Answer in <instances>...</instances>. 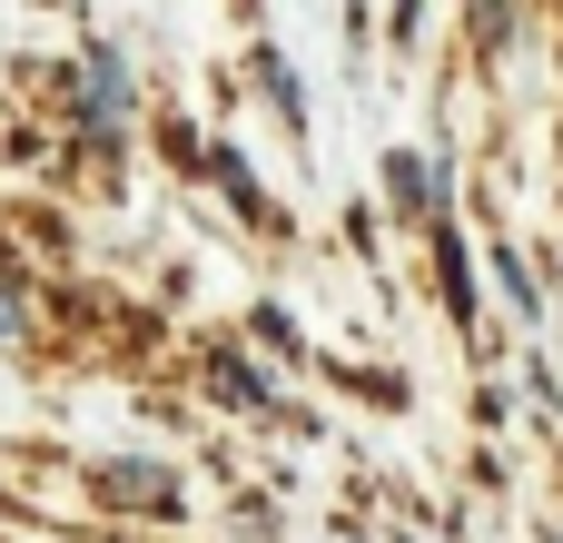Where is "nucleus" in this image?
<instances>
[{
  "label": "nucleus",
  "mask_w": 563,
  "mask_h": 543,
  "mask_svg": "<svg viewBox=\"0 0 563 543\" xmlns=\"http://www.w3.org/2000/svg\"><path fill=\"white\" fill-rule=\"evenodd\" d=\"M257 69H267V89H277V109H287V119H297V109H307V99H297V79H287V59H277V49H267V59H257Z\"/></svg>",
  "instance_id": "obj_2"
},
{
  "label": "nucleus",
  "mask_w": 563,
  "mask_h": 543,
  "mask_svg": "<svg viewBox=\"0 0 563 543\" xmlns=\"http://www.w3.org/2000/svg\"><path fill=\"white\" fill-rule=\"evenodd\" d=\"M79 89H89V119H99V129H109V119L129 109V79H119V59H109V49L89 59V79H79Z\"/></svg>",
  "instance_id": "obj_1"
}]
</instances>
